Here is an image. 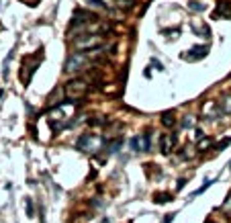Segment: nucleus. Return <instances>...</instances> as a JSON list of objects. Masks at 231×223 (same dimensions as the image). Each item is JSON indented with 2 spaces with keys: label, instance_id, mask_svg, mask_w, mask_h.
Segmentation results:
<instances>
[{
  "label": "nucleus",
  "instance_id": "1",
  "mask_svg": "<svg viewBox=\"0 0 231 223\" xmlns=\"http://www.w3.org/2000/svg\"><path fill=\"white\" fill-rule=\"evenodd\" d=\"M68 119H74V102H72V100H68V102L64 100V102L57 104V107L47 115V123L53 129V133H57V131L68 127L70 125Z\"/></svg>",
  "mask_w": 231,
  "mask_h": 223
},
{
  "label": "nucleus",
  "instance_id": "2",
  "mask_svg": "<svg viewBox=\"0 0 231 223\" xmlns=\"http://www.w3.org/2000/svg\"><path fill=\"white\" fill-rule=\"evenodd\" d=\"M104 43V37L100 33H90V35H84L80 39L74 41L76 49H82V51H96L100 45Z\"/></svg>",
  "mask_w": 231,
  "mask_h": 223
},
{
  "label": "nucleus",
  "instance_id": "3",
  "mask_svg": "<svg viewBox=\"0 0 231 223\" xmlns=\"http://www.w3.org/2000/svg\"><path fill=\"white\" fill-rule=\"evenodd\" d=\"M86 64H88V53H72L68 60H66L64 68H66L68 74H76V72H80Z\"/></svg>",
  "mask_w": 231,
  "mask_h": 223
},
{
  "label": "nucleus",
  "instance_id": "4",
  "mask_svg": "<svg viewBox=\"0 0 231 223\" xmlns=\"http://www.w3.org/2000/svg\"><path fill=\"white\" fill-rule=\"evenodd\" d=\"M88 90V86H86V82L80 78H74V80H70L68 84H66V94H68V98H78V96H82L84 92Z\"/></svg>",
  "mask_w": 231,
  "mask_h": 223
},
{
  "label": "nucleus",
  "instance_id": "5",
  "mask_svg": "<svg viewBox=\"0 0 231 223\" xmlns=\"http://www.w3.org/2000/svg\"><path fill=\"white\" fill-rule=\"evenodd\" d=\"M98 145H100V137H94V135H82V137L76 141V148L82 149V152H86V154L94 152Z\"/></svg>",
  "mask_w": 231,
  "mask_h": 223
},
{
  "label": "nucleus",
  "instance_id": "6",
  "mask_svg": "<svg viewBox=\"0 0 231 223\" xmlns=\"http://www.w3.org/2000/svg\"><path fill=\"white\" fill-rule=\"evenodd\" d=\"M176 143H178L176 133H166V135H162V141H160V149H162V154H164V156L172 154L174 148H176Z\"/></svg>",
  "mask_w": 231,
  "mask_h": 223
},
{
  "label": "nucleus",
  "instance_id": "7",
  "mask_svg": "<svg viewBox=\"0 0 231 223\" xmlns=\"http://www.w3.org/2000/svg\"><path fill=\"white\" fill-rule=\"evenodd\" d=\"M221 115H223V111H221V107H219V102H206L205 107H202V117L209 119V121L219 119Z\"/></svg>",
  "mask_w": 231,
  "mask_h": 223
},
{
  "label": "nucleus",
  "instance_id": "8",
  "mask_svg": "<svg viewBox=\"0 0 231 223\" xmlns=\"http://www.w3.org/2000/svg\"><path fill=\"white\" fill-rule=\"evenodd\" d=\"M131 148L135 152H149V135H141V137L131 139Z\"/></svg>",
  "mask_w": 231,
  "mask_h": 223
},
{
  "label": "nucleus",
  "instance_id": "9",
  "mask_svg": "<svg viewBox=\"0 0 231 223\" xmlns=\"http://www.w3.org/2000/svg\"><path fill=\"white\" fill-rule=\"evenodd\" d=\"M82 2L86 6H90V8H94V10H100V12H113L106 0H82Z\"/></svg>",
  "mask_w": 231,
  "mask_h": 223
},
{
  "label": "nucleus",
  "instance_id": "10",
  "mask_svg": "<svg viewBox=\"0 0 231 223\" xmlns=\"http://www.w3.org/2000/svg\"><path fill=\"white\" fill-rule=\"evenodd\" d=\"M162 123L166 125V127H174L176 121H174V113H172V111H168V113L162 115Z\"/></svg>",
  "mask_w": 231,
  "mask_h": 223
},
{
  "label": "nucleus",
  "instance_id": "11",
  "mask_svg": "<svg viewBox=\"0 0 231 223\" xmlns=\"http://www.w3.org/2000/svg\"><path fill=\"white\" fill-rule=\"evenodd\" d=\"M206 51H209V47L202 45V47H194V49H190V53H192V57H205Z\"/></svg>",
  "mask_w": 231,
  "mask_h": 223
},
{
  "label": "nucleus",
  "instance_id": "12",
  "mask_svg": "<svg viewBox=\"0 0 231 223\" xmlns=\"http://www.w3.org/2000/svg\"><path fill=\"white\" fill-rule=\"evenodd\" d=\"M217 15H223V16H231V8L225 4V2H219V8H217Z\"/></svg>",
  "mask_w": 231,
  "mask_h": 223
},
{
  "label": "nucleus",
  "instance_id": "13",
  "mask_svg": "<svg viewBox=\"0 0 231 223\" xmlns=\"http://www.w3.org/2000/svg\"><path fill=\"white\" fill-rule=\"evenodd\" d=\"M221 111H223V113H231V94L223 98V102H221Z\"/></svg>",
  "mask_w": 231,
  "mask_h": 223
},
{
  "label": "nucleus",
  "instance_id": "14",
  "mask_svg": "<svg viewBox=\"0 0 231 223\" xmlns=\"http://www.w3.org/2000/svg\"><path fill=\"white\" fill-rule=\"evenodd\" d=\"M115 6H119V8H131L133 6V0H113Z\"/></svg>",
  "mask_w": 231,
  "mask_h": 223
},
{
  "label": "nucleus",
  "instance_id": "15",
  "mask_svg": "<svg viewBox=\"0 0 231 223\" xmlns=\"http://www.w3.org/2000/svg\"><path fill=\"white\" fill-rule=\"evenodd\" d=\"M211 184H213V180H205V184H202L198 190H194V193H192V197H198V194H202L206 189H209V186H211Z\"/></svg>",
  "mask_w": 231,
  "mask_h": 223
},
{
  "label": "nucleus",
  "instance_id": "16",
  "mask_svg": "<svg viewBox=\"0 0 231 223\" xmlns=\"http://www.w3.org/2000/svg\"><path fill=\"white\" fill-rule=\"evenodd\" d=\"M27 217H31V219L35 217V207H33V201H31V198H27Z\"/></svg>",
  "mask_w": 231,
  "mask_h": 223
},
{
  "label": "nucleus",
  "instance_id": "17",
  "mask_svg": "<svg viewBox=\"0 0 231 223\" xmlns=\"http://www.w3.org/2000/svg\"><path fill=\"white\" fill-rule=\"evenodd\" d=\"M211 143H213V139H209V137H206V139H201V143H198V152H205V149L209 148Z\"/></svg>",
  "mask_w": 231,
  "mask_h": 223
},
{
  "label": "nucleus",
  "instance_id": "18",
  "mask_svg": "<svg viewBox=\"0 0 231 223\" xmlns=\"http://www.w3.org/2000/svg\"><path fill=\"white\" fill-rule=\"evenodd\" d=\"M170 194H156V203H168Z\"/></svg>",
  "mask_w": 231,
  "mask_h": 223
},
{
  "label": "nucleus",
  "instance_id": "19",
  "mask_svg": "<svg viewBox=\"0 0 231 223\" xmlns=\"http://www.w3.org/2000/svg\"><path fill=\"white\" fill-rule=\"evenodd\" d=\"M221 209H223V211H229V209H231V193L227 194V198H225V203L221 205Z\"/></svg>",
  "mask_w": 231,
  "mask_h": 223
},
{
  "label": "nucleus",
  "instance_id": "20",
  "mask_svg": "<svg viewBox=\"0 0 231 223\" xmlns=\"http://www.w3.org/2000/svg\"><path fill=\"white\" fill-rule=\"evenodd\" d=\"M229 143H231V137H227V139H223L221 143L217 145V149H223V148H225V145H229Z\"/></svg>",
  "mask_w": 231,
  "mask_h": 223
},
{
  "label": "nucleus",
  "instance_id": "21",
  "mask_svg": "<svg viewBox=\"0 0 231 223\" xmlns=\"http://www.w3.org/2000/svg\"><path fill=\"white\" fill-rule=\"evenodd\" d=\"M190 8H194V10H202L205 6H202L201 2H190Z\"/></svg>",
  "mask_w": 231,
  "mask_h": 223
},
{
  "label": "nucleus",
  "instance_id": "22",
  "mask_svg": "<svg viewBox=\"0 0 231 223\" xmlns=\"http://www.w3.org/2000/svg\"><path fill=\"white\" fill-rule=\"evenodd\" d=\"M184 184H186V178L178 180V184H176V190H182V189H184Z\"/></svg>",
  "mask_w": 231,
  "mask_h": 223
},
{
  "label": "nucleus",
  "instance_id": "23",
  "mask_svg": "<svg viewBox=\"0 0 231 223\" xmlns=\"http://www.w3.org/2000/svg\"><path fill=\"white\" fill-rule=\"evenodd\" d=\"M172 219H174V213H168V215H166V219H164L162 223H172Z\"/></svg>",
  "mask_w": 231,
  "mask_h": 223
},
{
  "label": "nucleus",
  "instance_id": "24",
  "mask_svg": "<svg viewBox=\"0 0 231 223\" xmlns=\"http://www.w3.org/2000/svg\"><path fill=\"white\" fill-rule=\"evenodd\" d=\"M205 223H215V221H213V219H206V221Z\"/></svg>",
  "mask_w": 231,
  "mask_h": 223
}]
</instances>
